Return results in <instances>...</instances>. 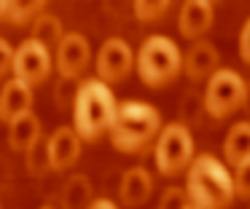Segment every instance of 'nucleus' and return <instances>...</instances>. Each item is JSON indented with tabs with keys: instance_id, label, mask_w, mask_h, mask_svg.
Here are the masks:
<instances>
[{
	"instance_id": "nucleus-5",
	"label": "nucleus",
	"mask_w": 250,
	"mask_h": 209,
	"mask_svg": "<svg viewBox=\"0 0 250 209\" xmlns=\"http://www.w3.org/2000/svg\"><path fill=\"white\" fill-rule=\"evenodd\" d=\"M248 99V83L237 70L218 67L215 73L207 78L205 89V110L212 118H229L239 110Z\"/></svg>"
},
{
	"instance_id": "nucleus-25",
	"label": "nucleus",
	"mask_w": 250,
	"mask_h": 209,
	"mask_svg": "<svg viewBox=\"0 0 250 209\" xmlns=\"http://www.w3.org/2000/svg\"><path fill=\"white\" fill-rule=\"evenodd\" d=\"M89 209H119V207H116L110 198H97V201L89 204Z\"/></svg>"
},
{
	"instance_id": "nucleus-3",
	"label": "nucleus",
	"mask_w": 250,
	"mask_h": 209,
	"mask_svg": "<svg viewBox=\"0 0 250 209\" xmlns=\"http://www.w3.org/2000/svg\"><path fill=\"white\" fill-rule=\"evenodd\" d=\"M162 132V115L146 102H121L110 126V142L121 153H137Z\"/></svg>"
},
{
	"instance_id": "nucleus-19",
	"label": "nucleus",
	"mask_w": 250,
	"mask_h": 209,
	"mask_svg": "<svg viewBox=\"0 0 250 209\" xmlns=\"http://www.w3.org/2000/svg\"><path fill=\"white\" fill-rule=\"evenodd\" d=\"M43 11V3L41 0H27V3H19V0H6V19L11 24H27V21H35Z\"/></svg>"
},
{
	"instance_id": "nucleus-27",
	"label": "nucleus",
	"mask_w": 250,
	"mask_h": 209,
	"mask_svg": "<svg viewBox=\"0 0 250 209\" xmlns=\"http://www.w3.org/2000/svg\"><path fill=\"white\" fill-rule=\"evenodd\" d=\"M183 209H196V207H194V204H186V207H183Z\"/></svg>"
},
{
	"instance_id": "nucleus-9",
	"label": "nucleus",
	"mask_w": 250,
	"mask_h": 209,
	"mask_svg": "<svg viewBox=\"0 0 250 209\" xmlns=\"http://www.w3.org/2000/svg\"><path fill=\"white\" fill-rule=\"evenodd\" d=\"M89 59H92V46H89L86 35L81 32H65V38L60 40L54 54L57 73L62 80H73L86 70Z\"/></svg>"
},
{
	"instance_id": "nucleus-1",
	"label": "nucleus",
	"mask_w": 250,
	"mask_h": 209,
	"mask_svg": "<svg viewBox=\"0 0 250 209\" xmlns=\"http://www.w3.org/2000/svg\"><path fill=\"white\" fill-rule=\"evenodd\" d=\"M234 177L221 158L202 153L186 169V198L196 209H226L231 204Z\"/></svg>"
},
{
	"instance_id": "nucleus-13",
	"label": "nucleus",
	"mask_w": 250,
	"mask_h": 209,
	"mask_svg": "<svg viewBox=\"0 0 250 209\" xmlns=\"http://www.w3.org/2000/svg\"><path fill=\"white\" fill-rule=\"evenodd\" d=\"M33 113V89L22 80L11 78L0 91V118L11 123L14 118Z\"/></svg>"
},
{
	"instance_id": "nucleus-12",
	"label": "nucleus",
	"mask_w": 250,
	"mask_h": 209,
	"mask_svg": "<svg viewBox=\"0 0 250 209\" xmlns=\"http://www.w3.org/2000/svg\"><path fill=\"white\" fill-rule=\"evenodd\" d=\"M212 19H215L212 3H207V0H191L178 14V32L183 38H199L212 27Z\"/></svg>"
},
{
	"instance_id": "nucleus-8",
	"label": "nucleus",
	"mask_w": 250,
	"mask_h": 209,
	"mask_svg": "<svg viewBox=\"0 0 250 209\" xmlns=\"http://www.w3.org/2000/svg\"><path fill=\"white\" fill-rule=\"evenodd\" d=\"M97 80H103L105 86L108 83H119L124 80L126 75L132 73L135 67V51L129 48V43L121 40V38H108L103 43L97 54Z\"/></svg>"
},
{
	"instance_id": "nucleus-20",
	"label": "nucleus",
	"mask_w": 250,
	"mask_h": 209,
	"mask_svg": "<svg viewBox=\"0 0 250 209\" xmlns=\"http://www.w3.org/2000/svg\"><path fill=\"white\" fill-rule=\"evenodd\" d=\"M169 8L167 0H156V3H148V0H137L135 3V16L140 21H153V19H162V14Z\"/></svg>"
},
{
	"instance_id": "nucleus-4",
	"label": "nucleus",
	"mask_w": 250,
	"mask_h": 209,
	"mask_svg": "<svg viewBox=\"0 0 250 209\" xmlns=\"http://www.w3.org/2000/svg\"><path fill=\"white\" fill-rule=\"evenodd\" d=\"M135 67L137 75L146 86L159 89V86L169 83L183 67V54H180L178 43L172 38L164 35H151L135 54Z\"/></svg>"
},
{
	"instance_id": "nucleus-10",
	"label": "nucleus",
	"mask_w": 250,
	"mask_h": 209,
	"mask_svg": "<svg viewBox=\"0 0 250 209\" xmlns=\"http://www.w3.org/2000/svg\"><path fill=\"white\" fill-rule=\"evenodd\" d=\"M46 153H49V169L65 171L81 158V137L76 134L73 126H60L46 142Z\"/></svg>"
},
{
	"instance_id": "nucleus-7",
	"label": "nucleus",
	"mask_w": 250,
	"mask_h": 209,
	"mask_svg": "<svg viewBox=\"0 0 250 209\" xmlns=\"http://www.w3.org/2000/svg\"><path fill=\"white\" fill-rule=\"evenodd\" d=\"M14 78L27 83L33 89L35 83H43L51 75V51L43 48L38 40L27 38L24 43H19V48L14 51Z\"/></svg>"
},
{
	"instance_id": "nucleus-6",
	"label": "nucleus",
	"mask_w": 250,
	"mask_h": 209,
	"mask_svg": "<svg viewBox=\"0 0 250 209\" xmlns=\"http://www.w3.org/2000/svg\"><path fill=\"white\" fill-rule=\"evenodd\" d=\"M156 169L167 177L186 171L194 161V137L183 123H167L156 137Z\"/></svg>"
},
{
	"instance_id": "nucleus-11",
	"label": "nucleus",
	"mask_w": 250,
	"mask_h": 209,
	"mask_svg": "<svg viewBox=\"0 0 250 209\" xmlns=\"http://www.w3.org/2000/svg\"><path fill=\"white\" fill-rule=\"evenodd\" d=\"M151 193H153V177L143 166H132V169L124 171L119 185V196L124 207H132V209L143 207L151 198Z\"/></svg>"
},
{
	"instance_id": "nucleus-24",
	"label": "nucleus",
	"mask_w": 250,
	"mask_h": 209,
	"mask_svg": "<svg viewBox=\"0 0 250 209\" xmlns=\"http://www.w3.org/2000/svg\"><path fill=\"white\" fill-rule=\"evenodd\" d=\"M239 59L250 64V16L245 19L242 30H239Z\"/></svg>"
},
{
	"instance_id": "nucleus-28",
	"label": "nucleus",
	"mask_w": 250,
	"mask_h": 209,
	"mask_svg": "<svg viewBox=\"0 0 250 209\" xmlns=\"http://www.w3.org/2000/svg\"><path fill=\"white\" fill-rule=\"evenodd\" d=\"M43 209H54V207H43Z\"/></svg>"
},
{
	"instance_id": "nucleus-15",
	"label": "nucleus",
	"mask_w": 250,
	"mask_h": 209,
	"mask_svg": "<svg viewBox=\"0 0 250 209\" xmlns=\"http://www.w3.org/2000/svg\"><path fill=\"white\" fill-rule=\"evenodd\" d=\"M41 139V121L35 113H24V115L14 118L8 123V145L19 153H30Z\"/></svg>"
},
{
	"instance_id": "nucleus-22",
	"label": "nucleus",
	"mask_w": 250,
	"mask_h": 209,
	"mask_svg": "<svg viewBox=\"0 0 250 209\" xmlns=\"http://www.w3.org/2000/svg\"><path fill=\"white\" fill-rule=\"evenodd\" d=\"M231 177H234V193L250 198V161H242Z\"/></svg>"
},
{
	"instance_id": "nucleus-16",
	"label": "nucleus",
	"mask_w": 250,
	"mask_h": 209,
	"mask_svg": "<svg viewBox=\"0 0 250 209\" xmlns=\"http://www.w3.org/2000/svg\"><path fill=\"white\" fill-rule=\"evenodd\" d=\"M223 155L229 164L239 166L242 161H250V123H234L223 139Z\"/></svg>"
},
{
	"instance_id": "nucleus-2",
	"label": "nucleus",
	"mask_w": 250,
	"mask_h": 209,
	"mask_svg": "<svg viewBox=\"0 0 250 209\" xmlns=\"http://www.w3.org/2000/svg\"><path fill=\"white\" fill-rule=\"evenodd\" d=\"M116 110L119 105H116L110 86H105L97 78L83 80L73 99V129L81 137V142H94L105 132H110Z\"/></svg>"
},
{
	"instance_id": "nucleus-21",
	"label": "nucleus",
	"mask_w": 250,
	"mask_h": 209,
	"mask_svg": "<svg viewBox=\"0 0 250 209\" xmlns=\"http://www.w3.org/2000/svg\"><path fill=\"white\" fill-rule=\"evenodd\" d=\"M186 204H188V198H186V190H180V188H167L159 198V209H183Z\"/></svg>"
},
{
	"instance_id": "nucleus-14",
	"label": "nucleus",
	"mask_w": 250,
	"mask_h": 209,
	"mask_svg": "<svg viewBox=\"0 0 250 209\" xmlns=\"http://www.w3.org/2000/svg\"><path fill=\"white\" fill-rule=\"evenodd\" d=\"M218 48L212 46V43H205V40H199V43H194L191 46V51L186 54V59H183V64H186V73H188V78H194V80H207L212 73L218 70Z\"/></svg>"
},
{
	"instance_id": "nucleus-17",
	"label": "nucleus",
	"mask_w": 250,
	"mask_h": 209,
	"mask_svg": "<svg viewBox=\"0 0 250 209\" xmlns=\"http://www.w3.org/2000/svg\"><path fill=\"white\" fill-rule=\"evenodd\" d=\"M92 204V182L83 174H73L62 188V207L65 209H89Z\"/></svg>"
},
{
	"instance_id": "nucleus-18",
	"label": "nucleus",
	"mask_w": 250,
	"mask_h": 209,
	"mask_svg": "<svg viewBox=\"0 0 250 209\" xmlns=\"http://www.w3.org/2000/svg\"><path fill=\"white\" fill-rule=\"evenodd\" d=\"M62 38H65V30H62V21L54 14H41L33 21V40H38L43 48H49V51L57 48Z\"/></svg>"
},
{
	"instance_id": "nucleus-26",
	"label": "nucleus",
	"mask_w": 250,
	"mask_h": 209,
	"mask_svg": "<svg viewBox=\"0 0 250 209\" xmlns=\"http://www.w3.org/2000/svg\"><path fill=\"white\" fill-rule=\"evenodd\" d=\"M0 19H6V0H0Z\"/></svg>"
},
{
	"instance_id": "nucleus-23",
	"label": "nucleus",
	"mask_w": 250,
	"mask_h": 209,
	"mask_svg": "<svg viewBox=\"0 0 250 209\" xmlns=\"http://www.w3.org/2000/svg\"><path fill=\"white\" fill-rule=\"evenodd\" d=\"M14 67V48L6 38H0V78Z\"/></svg>"
}]
</instances>
